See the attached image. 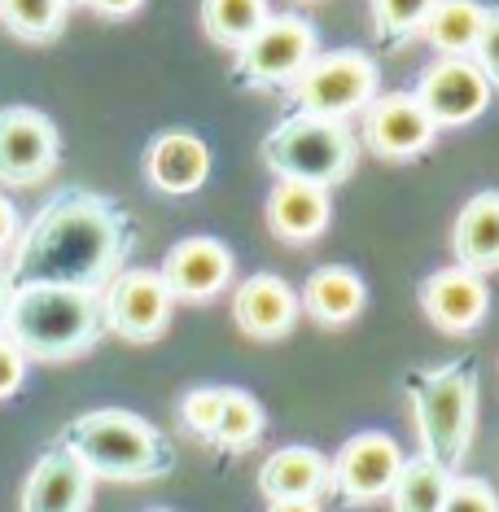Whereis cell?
I'll list each match as a JSON object with an SVG mask.
<instances>
[{"instance_id": "16", "label": "cell", "mask_w": 499, "mask_h": 512, "mask_svg": "<svg viewBox=\"0 0 499 512\" xmlns=\"http://www.w3.org/2000/svg\"><path fill=\"white\" fill-rule=\"evenodd\" d=\"M145 180L162 197H193L211 180V145L189 127L158 132L145 145Z\"/></svg>"}, {"instance_id": "30", "label": "cell", "mask_w": 499, "mask_h": 512, "mask_svg": "<svg viewBox=\"0 0 499 512\" xmlns=\"http://www.w3.org/2000/svg\"><path fill=\"white\" fill-rule=\"evenodd\" d=\"M473 66L486 75L491 92H499V5H486V22H482V36L473 44Z\"/></svg>"}, {"instance_id": "14", "label": "cell", "mask_w": 499, "mask_h": 512, "mask_svg": "<svg viewBox=\"0 0 499 512\" xmlns=\"http://www.w3.org/2000/svg\"><path fill=\"white\" fill-rule=\"evenodd\" d=\"M421 307L425 320L447 337L473 333L491 311V285L482 281V272L469 267H438L421 281Z\"/></svg>"}, {"instance_id": "15", "label": "cell", "mask_w": 499, "mask_h": 512, "mask_svg": "<svg viewBox=\"0 0 499 512\" xmlns=\"http://www.w3.org/2000/svg\"><path fill=\"white\" fill-rule=\"evenodd\" d=\"M298 294L285 276L254 272L232 289V324L254 342H281L298 324Z\"/></svg>"}, {"instance_id": "33", "label": "cell", "mask_w": 499, "mask_h": 512, "mask_svg": "<svg viewBox=\"0 0 499 512\" xmlns=\"http://www.w3.org/2000/svg\"><path fill=\"white\" fill-rule=\"evenodd\" d=\"M84 5L92 9V14H101V18H132L145 0H84Z\"/></svg>"}, {"instance_id": "3", "label": "cell", "mask_w": 499, "mask_h": 512, "mask_svg": "<svg viewBox=\"0 0 499 512\" xmlns=\"http://www.w3.org/2000/svg\"><path fill=\"white\" fill-rule=\"evenodd\" d=\"M62 442L92 477L106 482H162L176 473V447L158 425L123 407H97L62 425Z\"/></svg>"}, {"instance_id": "5", "label": "cell", "mask_w": 499, "mask_h": 512, "mask_svg": "<svg viewBox=\"0 0 499 512\" xmlns=\"http://www.w3.org/2000/svg\"><path fill=\"white\" fill-rule=\"evenodd\" d=\"M359 136L346 119H316V114H289L263 136V167L276 180H303L320 189H338L359 167Z\"/></svg>"}, {"instance_id": "32", "label": "cell", "mask_w": 499, "mask_h": 512, "mask_svg": "<svg viewBox=\"0 0 499 512\" xmlns=\"http://www.w3.org/2000/svg\"><path fill=\"white\" fill-rule=\"evenodd\" d=\"M18 211H14V202H9L5 193H0V254H9L14 250V241H18Z\"/></svg>"}, {"instance_id": "26", "label": "cell", "mask_w": 499, "mask_h": 512, "mask_svg": "<svg viewBox=\"0 0 499 512\" xmlns=\"http://www.w3.org/2000/svg\"><path fill=\"white\" fill-rule=\"evenodd\" d=\"M447 482H451L447 469H438V464L425 456H412V460H403L399 477H394L390 504H394V512H438L443 508V495H447Z\"/></svg>"}, {"instance_id": "24", "label": "cell", "mask_w": 499, "mask_h": 512, "mask_svg": "<svg viewBox=\"0 0 499 512\" xmlns=\"http://www.w3.org/2000/svg\"><path fill=\"white\" fill-rule=\"evenodd\" d=\"M272 18L268 0H202V31L219 49H241Z\"/></svg>"}, {"instance_id": "7", "label": "cell", "mask_w": 499, "mask_h": 512, "mask_svg": "<svg viewBox=\"0 0 499 512\" xmlns=\"http://www.w3.org/2000/svg\"><path fill=\"white\" fill-rule=\"evenodd\" d=\"M316 53H320V36L307 18L272 14L246 44H241V49H232L228 79L237 88H250V92L285 88Z\"/></svg>"}, {"instance_id": "27", "label": "cell", "mask_w": 499, "mask_h": 512, "mask_svg": "<svg viewBox=\"0 0 499 512\" xmlns=\"http://www.w3.org/2000/svg\"><path fill=\"white\" fill-rule=\"evenodd\" d=\"M434 5H438V0H368L377 49L399 53L403 44H412L425 31V22H429V14H434Z\"/></svg>"}, {"instance_id": "18", "label": "cell", "mask_w": 499, "mask_h": 512, "mask_svg": "<svg viewBox=\"0 0 499 512\" xmlns=\"http://www.w3.org/2000/svg\"><path fill=\"white\" fill-rule=\"evenodd\" d=\"M263 219H268L272 237H281L285 246H311L333 224V197L320 184L276 180V189L263 202Z\"/></svg>"}, {"instance_id": "37", "label": "cell", "mask_w": 499, "mask_h": 512, "mask_svg": "<svg viewBox=\"0 0 499 512\" xmlns=\"http://www.w3.org/2000/svg\"><path fill=\"white\" fill-rule=\"evenodd\" d=\"M71 5H84V0H71Z\"/></svg>"}, {"instance_id": "31", "label": "cell", "mask_w": 499, "mask_h": 512, "mask_svg": "<svg viewBox=\"0 0 499 512\" xmlns=\"http://www.w3.org/2000/svg\"><path fill=\"white\" fill-rule=\"evenodd\" d=\"M27 381V355L9 342V333L0 329V399H14Z\"/></svg>"}, {"instance_id": "19", "label": "cell", "mask_w": 499, "mask_h": 512, "mask_svg": "<svg viewBox=\"0 0 499 512\" xmlns=\"http://www.w3.org/2000/svg\"><path fill=\"white\" fill-rule=\"evenodd\" d=\"M259 495L268 499H324L329 495V456L316 447H281L263 460L259 469Z\"/></svg>"}, {"instance_id": "4", "label": "cell", "mask_w": 499, "mask_h": 512, "mask_svg": "<svg viewBox=\"0 0 499 512\" xmlns=\"http://www.w3.org/2000/svg\"><path fill=\"white\" fill-rule=\"evenodd\" d=\"M403 390L412 399L421 456L447 473H460L478 429V364L460 355L438 368H412Z\"/></svg>"}, {"instance_id": "13", "label": "cell", "mask_w": 499, "mask_h": 512, "mask_svg": "<svg viewBox=\"0 0 499 512\" xmlns=\"http://www.w3.org/2000/svg\"><path fill=\"white\" fill-rule=\"evenodd\" d=\"M158 276L176 302H211L232 285L237 259L219 237H184L167 250Z\"/></svg>"}, {"instance_id": "34", "label": "cell", "mask_w": 499, "mask_h": 512, "mask_svg": "<svg viewBox=\"0 0 499 512\" xmlns=\"http://www.w3.org/2000/svg\"><path fill=\"white\" fill-rule=\"evenodd\" d=\"M268 512H324L320 499H272Z\"/></svg>"}, {"instance_id": "36", "label": "cell", "mask_w": 499, "mask_h": 512, "mask_svg": "<svg viewBox=\"0 0 499 512\" xmlns=\"http://www.w3.org/2000/svg\"><path fill=\"white\" fill-rule=\"evenodd\" d=\"M149 512H171V508H149Z\"/></svg>"}, {"instance_id": "9", "label": "cell", "mask_w": 499, "mask_h": 512, "mask_svg": "<svg viewBox=\"0 0 499 512\" xmlns=\"http://www.w3.org/2000/svg\"><path fill=\"white\" fill-rule=\"evenodd\" d=\"M176 298L162 285L154 267H123L114 281L101 289V316H106V333L123 337V342H158L171 324Z\"/></svg>"}, {"instance_id": "8", "label": "cell", "mask_w": 499, "mask_h": 512, "mask_svg": "<svg viewBox=\"0 0 499 512\" xmlns=\"http://www.w3.org/2000/svg\"><path fill=\"white\" fill-rule=\"evenodd\" d=\"M403 469V447L381 429L346 438L342 451L329 460V499L338 508H364L390 495Z\"/></svg>"}, {"instance_id": "11", "label": "cell", "mask_w": 499, "mask_h": 512, "mask_svg": "<svg viewBox=\"0 0 499 512\" xmlns=\"http://www.w3.org/2000/svg\"><path fill=\"white\" fill-rule=\"evenodd\" d=\"M359 114H364L359 145H368V154H377L386 162L421 158L438 141V127L425 114L421 101H416V92H386V97L377 92Z\"/></svg>"}, {"instance_id": "35", "label": "cell", "mask_w": 499, "mask_h": 512, "mask_svg": "<svg viewBox=\"0 0 499 512\" xmlns=\"http://www.w3.org/2000/svg\"><path fill=\"white\" fill-rule=\"evenodd\" d=\"M9 298H14V281H9L5 267H0V329H5V316H9Z\"/></svg>"}, {"instance_id": "22", "label": "cell", "mask_w": 499, "mask_h": 512, "mask_svg": "<svg viewBox=\"0 0 499 512\" xmlns=\"http://www.w3.org/2000/svg\"><path fill=\"white\" fill-rule=\"evenodd\" d=\"M482 22H486L482 0H438L421 36L438 57H469L482 36Z\"/></svg>"}, {"instance_id": "20", "label": "cell", "mask_w": 499, "mask_h": 512, "mask_svg": "<svg viewBox=\"0 0 499 512\" xmlns=\"http://www.w3.org/2000/svg\"><path fill=\"white\" fill-rule=\"evenodd\" d=\"M368 302V285L355 267H342V263H324L307 276L303 294H298V307L307 311L316 324L324 329H342L351 324Z\"/></svg>"}, {"instance_id": "21", "label": "cell", "mask_w": 499, "mask_h": 512, "mask_svg": "<svg viewBox=\"0 0 499 512\" xmlns=\"http://www.w3.org/2000/svg\"><path fill=\"white\" fill-rule=\"evenodd\" d=\"M451 254L469 272H499V189H482L460 206Z\"/></svg>"}, {"instance_id": "25", "label": "cell", "mask_w": 499, "mask_h": 512, "mask_svg": "<svg viewBox=\"0 0 499 512\" xmlns=\"http://www.w3.org/2000/svg\"><path fill=\"white\" fill-rule=\"evenodd\" d=\"M71 0H0V27L22 44H53L66 31Z\"/></svg>"}, {"instance_id": "17", "label": "cell", "mask_w": 499, "mask_h": 512, "mask_svg": "<svg viewBox=\"0 0 499 512\" xmlns=\"http://www.w3.org/2000/svg\"><path fill=\"white\" fill-rule=\"evenodd\" d=\"M92 477L62 442H53L49 451L36 460V469L22 482L18 512H88L92 508Z\"/></svg>"}, {"instance_id": "10", "label": "cell", "mask_w": 499, "mask_h": 512, "mask_svg": "<svg viewBox=\"0 0 499 512\" xmlns=\"http://www.w3.org/2000/svg\"><path fill=\"white\" fill-rule=\"evenodd\" d=\"M62 162V132L36 106L0 110V184L9 189H36Z\"/></svg>"}, {"instance_id": "23", "label": "cell", "mask_w": 499, "mask_h": 512, "mask_svg": "<svg viewBox=\"0 0 499 512\" xmlns=\"http://www.w3.org/2000/svg\"><path fill=\"white\" fill-rule=\"evenodd\" d=\"M268 429V416H263V403L254 399L250 390L241 386H224V403H219V421L211 429V447L219 451H250L254 442Z\"/></svg>"}, {"instance_id": "6", "label": "cell", "mask_w": 499, "mask_h": 512, "mask_svg": "<svg viewBox=\"0 0 499 512\" xmlns=\"http://www.w3.org/2000/svg\"><path fill=\"white\" fill-rule=\"evenodd\" d=\"M381 92V66L359 49L316 53L311 62L285 84V101L294 114L316 119H351Z\"/></svg>"}, {"instance_id": "12", "label": "cell", "mask_w": 499, "mask_h": 512, "mask_svg": "<svg viewBox=\"0 0 499 512\" xmlns=\"http://www.w3.org/2000/svg\"><path fill=\"white\" fill-rule=\"evenodd\" d=\"M412 92L425 106L429 119H434L438 132L482 119L486 106H491V84H486V75L473 66V57H434L421 71Z\"/></svg>"}, {"instance_id": "28", "label": "cell", "mask_w": 499, "mask_h": 512, "mask_svg": "<svg viewBox=\"0 0 499 512\" xmlns=\"http://www.w3.org/2000/svg\"><path fill=\"white\" fill-rule=\"evenodd\" d=\"M438 512H499V495L486 477H469V473H451L443 508Z\"/></svg>"}, {"instance_id": "29", "label": "cell", "mask_w": 499, "mask_h": 512, "mask_svg": "<svg viewBox=\"0 0 499 512\" xmlns=\"http://www.w3.org/2000/svg\"><path fill=\"white\" fill-rule=\"evenodd\" d=\"M219 403H224V386H197L180 399V421L193 438H211V429L219 421Z\"/></svg>"}, {"instance_id": "2", "label": "cell", "mask_w": 499, "mask_h": 512, "mask_svg": "<svg viewBox=\"0 0 499 512\" xmlns=\"http://www.w3.org/2000/svg\"><path fill=\"white\" fill-rule=\"evenodd\" d=\"M9 342L27 355V364H66V359L92 351L106 333L101 316V289L22 281L14 285L5 316Z\"/></svg>"}, {"instance_id": "1", "label": "cell", "mask_w": 499, "mask_h": 512, "mask_svg": "<svg viewBox=\"0 0 499 512\" xmlns=\"http://www.w3.org/2000/svg\"><path fill=\"white\" fill-rule=\"evenodd\" d=\"M136 241V219L123 211V202L92 189H57L27 219V228H18L5 276L14 285L49 281L106 289L132 259Z\"/></svg>"}]
</instances>
